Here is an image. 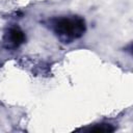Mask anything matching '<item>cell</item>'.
I'll return each instance as SVG.
<instances>
[{"mask_svg":"<svg viewBox=\"0 0 133 133\" xmlns=\"http://www.w3.org/2000/svg\"><path fill=\"white\" fill-rule=\"evenodd\" d=\"M55 32L66 38L80 37L85 31V22L82 18H60L54 23Z\"/></svg>","mask_w":133,"mask_h":133,"instance_id":"obj_1","label":"cell"},{"mask_svg":"<svg viewBox=\"0 0 133 133\" xmlns=\"http://www.w3.org/2000/svg\"><path fill=\"white\" fill-rule=\"evenodd\" d=\"M6 39L14 45L15 47H18L25 41L24 32L19 28H10L6 34Z\"/></svg>","mask_w":133,"mask_h":133,"instance_id":"obj_2","label":"cell"},{"mask_svg":"<svg viewBox=\"0 0 133 133\" xmlns=\"http://www.w3.org/2000/svg\"><path fill=\"white\" fill-rule=\"evenodd\" d=\"M88 132H97V133H107V132H112L114 131V128L109 125V124H100L95 127H91L87 129Z\"/></svg>","mask_w":133,"mask_h":133,"instance_id":"obj_3","label":"cell"}]
</instances>
